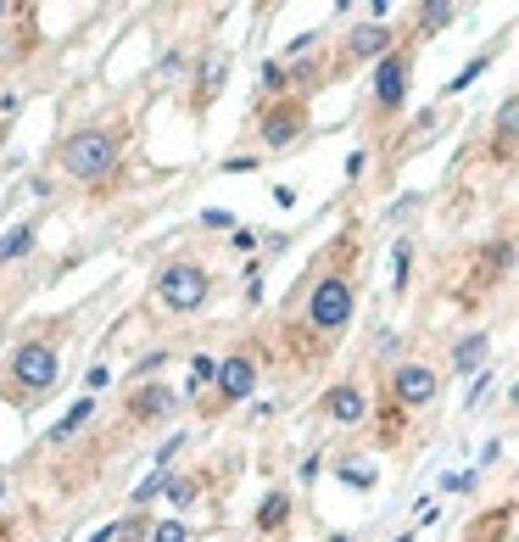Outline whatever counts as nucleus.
<instances>
[{
	"label": "nucleus",
	"instance_id": "f257e3e1",
	"mask_svg": "<svg viewBox=\"0 0 519 542\" xmlns=\"http://www.w3.org/2000/svg\"><path fill=\"white\" fill-rule=\"evenodd\" d=\"M56 163H61V174L79 179V185H101V179H112L118 163H123V140H118L112 129H101V123H90V129H73L68 140H61Z\"/></svg>",
	"mask_w": 519,
	"mask_h": 542
},
{
	"label": "nucleus",
	"instance_id": "f03ea898",
	"mask_svg": "<svg viewBox=\"0 0 519 542\" xmlns=\"http://www.w3.org/2000/svg\"><path fill=\"white\" fill-rule=\"evenodd\" d=\"M207 297H212V274L202 263L174 258L156 269V302L168 313H196V308H207Z\"/></svg>",
	"mask_w": 519,
	"mask_h": 542
},
{
	"label": "nucleus",
	"instance_id": "7ed1b4c3",
	"mask_svg": "<svg viewBox=\"0 0 519 542\" xmlns=\"http://www.w3.org/2000/svg\"><path fill=\"white\" fill-rule=\"evenodd\" d=\"M352 313H358V291H352L346 274H324L307 291V325L318 336H341L352 325Z\"/></svg>",
	"mask_w": 519,
	"mask_h": 542
},
{
	"label": "nucleus",
	"instance_id": "20e7f679",
	"mask_svg": "<svg viewBox=\"0 0 519 542\" xmlns=\"http://www.w3.org/2000/svg\"><path fill=\"white\" fill-rule=\"evenodd\" d=\"M56 375H61V364H56V347L45 336H23L12 347V380L23 397H45L56 386Z\"/></svg>",
	"mask_w": 519,
	"mask_h": 542
},
{
	"label": "nucleus",
	"instance_id": "39448f33",
	"mask_svg": "<svg viewBox=\"0 0 519 542\" xmlns=\"http://www.w3.org/2000/svg\"><path fill=\"white\" fill-rule=\"evenodd\" d=\"M212 386H218V397H212V414H218V408H235V403H246V397L257 392V358H251V353H230V358H218Z\"/></svg>",
	"mask_w": 519,
	"mask_h": 542
},
{
	"label": "nucleus",
	"instance_id": "423d86ee",
	"mask_svg": "<svg viewBox=\"0 0 519 542\" xmlns=\"http://www.w3.org/2000/svg\"><path fill=\"white\" fill-rule=\"evenodd\" d=\"M436 392H441V380H436L430 364H397V375H392V403L397 408H430Z\"/></svg>",
	"mask_w": 519,
	"mask_h": 542
},
{
	"label": "nucleus",
	"instance_id": "0eeeda50",
	"mask_svg": "<svg viewBox=\"0 0 519 542\" xmlns=\"http://www.w3.org/2000/svg\"><path fill=\"white\" fill-rule=\"evenodd\" d=\"M408 68H413L408 51H385V56H380V68H374V101H380L385 112L402 107V95H408Z\"/></svg>",
	"mask_w": 519,
	"mask_h": 542
},
{
	"label": "nucleus",
	"instance_id": "6e6552de",
	"mask_svg": "<svg viewBox=\"0 0 519 542\" xmlns=\"http://www.w3.org/2000/svg\"><path fill=\"white\" fill-rule=\"evenodd\" d=\"M302 129H307V107H302V101H279V107L263 112V129H257V135H263L269 151H285Z\"/></svg>",
	"mask_w": 519,
	"mask_h": 542
},
{
	"label": "nucleus",
	"instance_id": "1a4fd4ad",
	"mask_svg": "<svg viewBox=\"0 0 519 542\" xmlns=\"http://www.w3.org/2000/svg\"><path fill=\"white\" fill-rule=\"evenodd\" d=\"M174 386H162V380H146V386H135V397H128V425H151V420H168L174 414Z\"/></svg>",
	"mask_w": 519,
	"mask_h": 542
},
{
	"label": "nucleus",
	"instance_id": "9d476101",
	"mask_svg": "<svg viewBox=\"0 0 519 542\" xmlns=\"http://www.w3.org/2000/svg\"><path fill=\"white\" fill-rule=\"evenodd\" d=\"M385 51H392V23H358V28H352V40H346L352 62H374Z\"/></svg>",
	"mask_w": 519,
	"mask_h": 542
},
{
	"label": "nucleus",
	"instance_id": "9b49d317",
	"mask_svg": "<svg viewBox=\"0 0 519 542\" xmlns=\"http://www.w3.org/2000/svg\"><path fill=\"white\" fill-rule=\"evenodd\" d=\"M324 414H330L335 425H358L363 420V392L352 386V380H341L335 392H324Z\"/></svg>",
	"mask_w": 519,
	"mask_h": 542
},
{
	"label": "nucleus",
	"instance_id": "f8f14e48",
	"mask_svg": "<svg viewBox=\"0 0 519 542\" xmlns=\"http://www.w3.org/2000/svg\"><path fill=\"white\" fill-rule=\"evenodd\" d=\"M514 135H519V95H508V101L497 107V135H492V157H497V163L514 157Z\"/></svg>",
	"mask_w": 519,
	"mask_h": 542
},
{
	"label": "nucleus",
	"instance_id": "ddd939ff",
	"mask_svg": "<svg viewBox=\"0 0 519 542\" xmlns=\"http://www.w3.org/2000/svg\"><path fill=\"white\" fill-rule=\"evenodd\" d=\"M90 414H95V403H90V397H79V403H73V408H68V414H61V420L51 425V436H45V442H51V448H61V442H73V436L90 425Z\"/></svg>",
	"mask_w": 519,
	"mask_h": 542
},
{
	"label": "nucleus",
	"instance_id": "4468645a",
	"mask_svg": "<svg viewBox=\"0 0 519 542\" xmlns=\"http://www.w3.org/2000/svg\"><path fill=\"white\" fill-rule=\"evenodd\" d=\"M486 353H492V341L475 330V336H464L458 347H452V369H458V375H475V369H486Z\"/></svg>",
	"mask_w": 519,
	"mask_h": 542
},
{
	"label": "nucleus",
	"instance_id": "2eb2a0df",
	"mask_svg": "<svg viewBox=\"0 0 519 542\" xmlns=\"http://www.w3.org/2000/svg\"><path fill=\"white\" fill-rule=\"evenodd\" d=\"M146 537H151V515H140V509H135V515H123L118 526H107L95 542H146Z\"/></svg>",
	"mask_w": 519,
	"mask_h": 542
},
{
	"label": "nucleus",
	"instance_id": "dca6fc26",
	"mask_svg": "<svg viewBox=\"0 0 519 542\" xmlns=\"http://www.w3.org/2000/svg\"><path fill=\"white\" fill-rule=\"evenodd\" d=\"M285 520H290V492H269L263 498V509H257V531H285Z\"/></svg>",
	"mask_w": 519,
	"mask_h": 542
},
{
	"label": "nucleus",
	"instance_id": "f3484780",
	"mask_svg": "<svg viewBox=\"0 0 519 542\" xmlns=\"http://www.w3.org/2000/svg\"><path fill=\"white\" fill-rule=\"evenodd\" d=\"M452 23V0H419V34H441Z\"/></svg>",
	"mask_w": 519,
	"mask_h": 542
},
{
	"label": "nucleus",
	"instance_id": "a211bd4d",
	"mask_svg": "<svg viewBox=\"0 0 519 542\" xmlns=\"http://www.w3.org/2000/svg\"><path fill=\"white\" fill-rule=\"evenodd\" d=\"M162 492H168L174 509H190V503H196V492H202V475H168Z\"/></svg>",
	"mask_w": 519,
	"mask_h": 542
},
{
	"label": "nucleus",
	"instance_id": "6ab92c4d",
	"mask_svg": "<svg viewBox=\"0 0 519 542\" xmlns=\"http://www.w3.org/2000/svg\"><path fill=\"white\" fill-rule=\"evenodd\" d=\"M223 68H230V62H223V56L202 62V84H196V101H212V95L223 90Z\"/></svg>",
	"mask_w": 519,
	"mask_h": 542
},
{
	"label": "nucleus",
	"instance_id": "aec40b11",
	"mask_svg": "<svg viewBox=\"0 0 519 542\" xmlns=\"http://www.w3.org/2000/svg\"><path fill=\"white\" fill-rule=\"evenodd\" d=\"M34 246V224H17L12 235H0V263H12V258H23V252Z\"/></svg>",
	"mask_w": 519,
	"mask_h": 542
},
{
	"label": "nucleus",
	"instance_id": "412c9836",
	"mask_svg": "<svg viewBox=\"0 0 519 542\" xmlns=\"http://www.w3.org/2000/svg\"><path fill=\"white\" fill-rule=\"evenodd\" d=\"M218 375V358H207V353H196V364H190V392H202L207 380Z\"/></svg>",
	"mask_w": 519,
	"mask_h": 542
},
{
	"label": "nucleus",
	"instance_id": "4be33fe9",
	"mask_svg": "<svg viewBox=\"0 0 519 542\" xmlns=\"http://www.w3.org/2000/svg\"><path fill=\"white\" fill-rule=\"evenodd\" d=\"M146 542H190V531H184V520H162V526H151Z\"/></svg>",
	"mask_w": 519,
	"mask_h": 542
},
{
	"label": "nucleus",
	"instance_id": "5701e85b",
	"mask_svg": "<svg viewBox=\"0 0 519 542\" xmlns=\"http://www.w3.org/2000/svg\"><path fill=\"white\" fill-rule=\"evenodd\" d=\"M162 481H168V470H151V475H146V481L135 487V503H151V498L162 492Z\"/></svg>",
	"mask_w": 519,
	"mask_h": 542
},
{
	"label": "nucleus",
	"instance_id": "b1692460",
	"mask_svg": "<svg viewBox=\"0 0 519 542\" xmlns=\"http://www.w3.org/2000/svg\"><path fill=\"white\" fill-rule=\"evenodd\" d=\"M486 62H492V56H475V62H464V73H458V79H452L447 90H464V84H475V79L486 73Z\"/></svg>",
	"mask_w": 519,
	"mask_h": 542
},
{
	"label": "nucleus",
	"instance_id": "393cba45",
	"mask_svg": "<svg viewBox=\"0 0 519 542\" xmlns=\"http://www.w3.org/2000/svg\"><path fill=\"white\" fill-rule=\"evenodd\" d=\"M341 475H346V481H352V487H369V481H374V475H369V470H358V464H346Z\"/></svg>",
	"mask_w": 519,
	"mask_h": 542
},
{
	"label": "nucleus",
	"instance_id": "a878e982",
	"mask_svg": "<svg viewBox=\"0 0 519 542\" xmlns=\"http://www.w3.org/2000/svg\"><path fill=\"white\" fill-rule=\"evenodd\" d=\"M335 6H352V0H335Z\"/></svg>",
	"mask_w": 519,
	"mask_h": 542
},
{
	"label": "nucleus",
	"instance_id": "bb28decb",
	"mask_svg": "<svg viewBox=\"0 0 519 542\" xmlns=\"http://www.w3.org/2000/svg\"><path fill=\"white\" fill-rule=\"evenodd\" d=\"M0 12H6V0H0Z\"/></svg>",
	"mask_w": 519,
	"mask_h": 542
},
{
	"label": "nucleus",
	"instance_id": "cd10ccee",
	"mask_svg": "<svg viewBox=\"0 0 519 542\" xmlns=\"http://www.w3.org/2000/svg\"><path fill=\"white\" fill-rule=\"evenodd\" d=\"M0 492H6V487H0Z\"/></svg>",
	"mask_w": 519,
	"mask_h": 542
}]
</instances>
